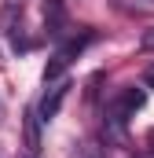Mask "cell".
Wrapping results in <instances>:
<instances>
[{
	"mask_svg": "<svg viewBox=\"0 0 154 158\" xmlns=\"http://www.w3.org/2000/svg\"><path fill=\"white\" fill-rule=\"evenodd\" d=\"M143 81H147V85L154 88V70H147V74H143Z\"/></svg>",
	"mask_w": 154,
	"mask_h": 158,
	"instance_id": "cell-3",
	"label": "cell"
},
{
	"mask_svg": "<svg viewBox=\"0 0 154 158\" xmlns=\"http://www.w3.org/2000/svg\"><path fill=\"white\" fill-rule=\"evenodd\" d=\"M0 121H4V103H0Z\"/></svg>",
	"mask_w": 154,
	"mask_h": 158,
	"instance_id": "cell-4",
	"label": "cell"
},
{
	"mask_svg": "<svg viewBox=\"0 0 154 158\" xmlns=\"http://www.w3.org/2000/svg\"><path fill=\"white\" fill-rule=\"evenodd\" d=\"M140 48H143V52H154V26H147V30L140 33Z\"/></svg>",
	"mask_w": 154,
	"mask_h": 158,
	"instance_id": "cell-2",
	"label": "cell"
},
{
	"mask_svg": "<svg viewBox=\"0 0 154 158\" xmlns=\"http://www.w3.org/2000/svg\"><path fill=\"white\" fill-rule=\"evenodd\" d=\"M51 88L44 92V99H40V121H51L55 114H59V107H63V99L70 96V81H48Z\"/></svg>",
	"mask_w": 154,
	"mask_h": 158,
	"instance_id": "cell-1",
	"label": "cell"
},
{
	"mask_svg": "<svg viewBox=\"0 0 154 158\" xmlns=\"http://www.w3.org/2000/svg\"><path fill=\"white\" fill-rule=\"evenodd\" d=\"M143 158H154V155H143Z\"/></svg>",
	"mask_w": 154,
	"mask_h": 158,
	"instance_id": "cell-5",
	"label": "cell"
},
{
	"mask_svg": "<svg viewBox=\"0 0 154 158\" xmlns=\"http://www.w3.org/2000/svg\"><path fill=\"white\" fill-rule=\"evenodd\" d=\"M22 158H30V155H22Z\"/></svg>",
	"mask_w": 154,
	"mask_h": 158,
	"instance_id": "cell-6",
	"label": "cell"
}]
</instances>
